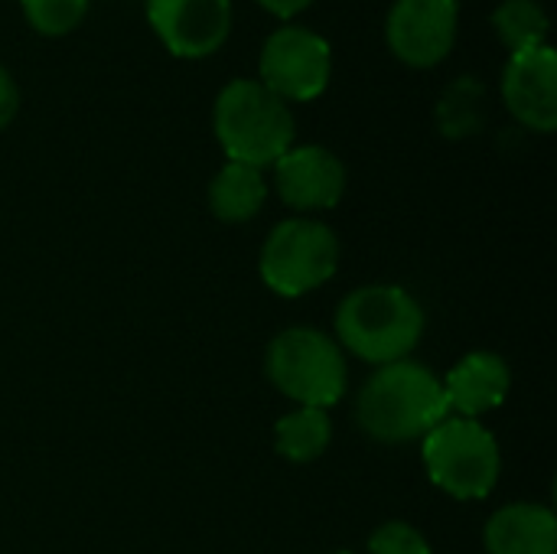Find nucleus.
Masks as SVG:
<instances>
[{"mask_svg": "<svg viewBox=\"0 0 557 554\" xmlns=\"http://www.w3.org/2000/svg\"><path fill=\"white\" fill-rule=\"evenodd\" d=\"M447 415L441 376L414 359L379 366L356 398V421L379 444L424 441Z\"/></svg>", "mask_w": 557, "mask_h": 554, "instance_id": "2", "label": "nucleus"}, {"mask_svg": "<svg viewBox=\"0 0 557 554\" xmlns=\"http://www.w3.org/2000/svg\"><path fill=\"white\" fill-rule=\"evenodd\" d=\"M421 460L428 480L460 503L486 500L499 487L503 473V451L496 434L486 424L457 415H447L431 434H424Z\"/></svg>", "mask_w": 557, "mask_h": 554, "instance_id": "5", "label": "nucleus"}, {"mask_svg": "<svg viewBox=\"0 0 557 554\" xmlns=\"http://www.w3.org/2000/svg\"><path fill=\"white\" fill-rule=\"evenodd\" d=\"M268 382L297 408H323L343 402L349 385V366L339 343L317 327L281 330L264 353Z\"/></svg>", "mask_w": 557, "mask_h": 554, "instance_id": "4", "label": "nucleus"}, {"mask_svg": "<svg viewBox=\"0 0 557 554\" xmlns=\"http://www.w3.org/2000/svg\"><path fill=\"white\" fill-rule=\"evenodd\" d=\"M339 238L326 222L294 216L268 232L258 255V274L271 294L297 300L333 281L339 271Z\"/></svg>", "mask_w": 557, "mask_h": 554, "instance_id": "6", "label": "nucleus"}, {"mask_svg": "<svg viewBox=\"0 0 557 554\" xmlns=\"http://www.w3.org/2000/svg\"><path fill=\"white\" fill-rule=\"evenodd\" d=\"M26 23L42 36H65L85 16L91 0H20Z\"/></svg>", "mask_w": 557, "mask_h": 554, "instance_id": "18", "label": "nucleus"}, {"mask_svg": "<svg viewBox=\"0 0 557 554\" xmlns=\"http://www.w3.org/2000/svg\"><path fill=\"white\" fill-rule=\"evenodd\" d=\"M333 330L343 353L379 369L411 359L428 333V313L401 284H362L339 300Z\"/></svg>", "mask_w": 557, "mask_h": 554, "instance_id": "1", "label": "nucleus"}, {"mask_svg": "<svg viewBox=\"0 0 557 554\" xmlns=\"http://www.w3.org/2000/svg\"><path fill=\"white\" fill-rule=\"evenodd\" d=\"M209 212L219 219V222H228V225H242V222H251L264 202H268V180H264V170L258 167H245V163H225L212 180H209Z\"/></svg>", "mask_w": 557, "mask_h": 554, "instance_id": "14", "label": "nucleus"}, {"mask_svg": "<svg viewBox=\"0 0 557 554\" xmlns=\"http://www.w3.org/2000/svg\"><path fill=\"white\" fill-rule=\"evenodd\" d=\"M441 385L450 415L480 421L483 415L506 405L512 389V369L499 353L476 349L467 353L447 376H441Z\"/></svg>", "mask_w": 557, "mask_h": 554, "instance_id": "12", "label": "nucleus"}, {"mask_svg": "<svg viewBox=\"0 0 557 554\" xmlns=\"http://www.w3.org/2000/svg\"><path fill=\"white\" fill-rule=\"evenodd\" d=\"M258 7H264L271 16H281V20H290L297 13H304L313 0H255Z\"/></svg>", "mask_w": 557, "mask_h": 554, "instance_id": "21", "label": "nucleus"}, {"mask_svg": "<svg viewBox=\"0 0 557 554\" xmlns=\"http://www.w3.org/2000/svg\"><path fill=\"white\" fill-rule=\"evenodd\" d=\"M480 104H483V85H476L473 78L454 82V85L447 88L444 101H441V111H437L441 127H444L450 137L470 134L476 124H483V121H480V118H483Z\"/></svg>", "mask_w": 557, "mask_h": 554, "instance_id": "17", "label": "nucleus"}, {"mask_svg": "<svg viewBox=\"0 0 557 554\" xmlns=\"http://www.w3.org/2000/svg\"><path fill=\"white\" fill-rule=\"evenodd\" d=\"M486 554H557V516L542 503H506L483 526Z\"/></svg>", "mask_w": 557, "mask_h": 554, "instance_id": "13", "label": "nucleus"}, {"mask_svg": "<svg viewBox=\"0 0 557 554\" xmlns=\"http://www.w3.org/2000/svg\"><path fill=\"white\" fill-rule=\"evenodd\" d=\"M271 170L281 202L294 212L336 209L346 193V163L323 144H294Z\"/></svg>", "mask_w": 557, "mask_h": 554, "instance_id": "10", "label": "nucleus"}, {"mask_svg": "<svg viewBox=\"0 0 557 554\" xmlns=\"http://www.w3.org/2000/svg\"><path fill=\"white\" fill-rule=\"evenodd\" d=\"M333 421L323 408H294L274 424V451L287 464H313L330 451Z\"/></svg>", "mask_w": 557, "mask_h": 554, "instance_id": "15", "label": "nucleus"}, {"mask_svg": "<svg viewBox=\"0 0 557 554\" xmlns=\"http://www.w3.org/2000/svg\"><path fill=\"white\" fill-rule=\"evenodd\" d=\"M503 101L522 127L535 134L555 131L557 52L548 42L535 49L509 52V62L503 69Z\"/></svg>", "mask_w": 557, "mask_h": 554, "instance_id": "11", "label": "nucleus"}, {"mask_svg": "<svg viewBox=\"0 0 557 554\" xmlns=\"http://www.w3.org/2000/svg\"><path fill=\"white\" fill-rule=\"evenodd\" d=\"M460 29V0H395L385 16V42L392 56L411 69L441 65Z\"/></svg>", "mask_w": 557, "mask_h": 554, "instance_id": "8", "label": "nucleus"}, {"mask_svg": "<svg viewBox=\"0 0 557 554\" xmlns=\"http://www.w3.org/2000/svg\"><path fill=\"white\" fill-rule=\"evenodd\" d=\"M20 111V88H16V78L10 75V69L0 65V131H7L13 124Z\"/></svg>", "mask_w": 557, "mask_h": 554, "instance_id": "20", "label": "nucleus"}, {"mask_svg": "<svg viewBox=\"0 0 557 554\" xmlns=\"http://www.w3.org/2000/svg\"><path fill=\"white\" fill-rule=\"evenodd\" d=\"M147 23L176 59H206L232 33V0H147Z\"/></svg>", "mask_w": 557, "mask_h": 554, "instance_id": "9", "label": "nucleus"}, {"mask_svg": "<svg viewBox=\"0 0 557 554\" xmlns=\"http://www.w3.org/2000/svg\"><path fill=\"white\" fill-rule=\"evenodd\" d=\"M333 78V52L330 42L297 23H284L274 29L258 56V82L274 91L287 104L317 101Z\"/></svg>", "mask_w": 557, "mask_h": 554, "instance_id": "7", "label": "nucleus"}, {"mask_svg": "<svg viewBox=\"0 0 557 554\" xmlns=\"http://www.w3.org/2000/svg\"><path fill=\"white\" fill-rule=\"evenodd\" d=\"M493 29L509 52H522L548 42L552 20L539 0H503L493 10Z\"/></svg>", "mask_w": 557, "mask_h": 554, "instance_id": "16", "label": "nucleus"}, {"mask_svg": "<svg viewBox=\"0 0 557 554\" xmlns=\"http://www.w3.org/2000/svg\"><path fill=\"white\" fill-rule=\"evenodd\" d=\"M369 554H434L428 535L405 522V519H388L369 535Z\"/></svg>", "mask_w": 557, "mask_h": 554, "instance_id": "19", "label": "nucleus"}, {"mask_svg": "<svg viewBox=\"0 0 557 554\" xmlns=\"http://www.w3.org/2000/svg\"><path fill=\"white\" fill-rule=\"evenodd\" d=\"M326 554H356V552H346V549H336V552H326Z\"/></svg>", "mask_w": 557, "mask_h": 554, "instance_id": "22", "label": "nucleus"}, {"mask_svg": "<svg viewBox=\"0 0 557 554\" xmlns=\"http://www.w3.org/2000/svg\"><path fill=\"white\" fill-rule=\"evenodd\" d=\"M212 131L232 163L268 170L297 140V121L287 101L258 78H232L212 104Z\"/></svg>", "mask_w": 557, "mask_h": 554, "instance_id": "3", "label": "nucleus"}]
</instances>
